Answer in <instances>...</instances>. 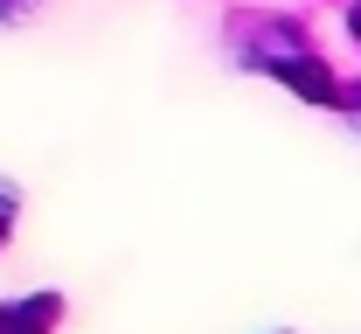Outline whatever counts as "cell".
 Listing matches in <instances>:
<instances>
[{"label": "cell", "instance_id": "obj_1", "mask_svg": "<svg viewBox=\"0 0 361 334\" xmlns=\"http://www.w3.org/2000/svg\"><path fill=\"white\" fill-rule=\"evenodd\" d=\"M271 70H278V77H285V84H292L299 97H319V105H334V97H341V91H334V77H326V63H319V56H306V49L278 56Z\"/></svg>", "mask_w": 361, "mask_h": 334}, {"label": "cell", "instance_id": "obj_2", "mask_svg": "<svg viewBox=\"0 0 361 334\" xmlns=\"http://www.w3.org/2000/svg\"><path fill=\"white\" fill-rule=\"evenodd\" d=\"M56 321V299H21L14 314H0V334H42Z\"/></svg>", "mask_w": 361, "mask_h": 334}, {"label": "cell", "instance_id": "obj_3", "mask_svg": "<svg viewBox=\"0 0 361 334\" xmlns=\"http://www.w3.org/2000/svg\"><path fill=\"white\" fill-rule=\"evenodd\" d=\"M348 112H355V126H361V84H355V91H348Z\"/></svg>", "mask_w": 361, "mask_h": 334}, {"label": "cell", "instance_id": "obj_4", "mask_svg": "<svg viewBox=\"0 0 361 334\" xmlns=\"http://www.w3.org/2000/svg\"><path fill=\"white\" fill-rule=\"evenodd\" d=\"M14 7H28V0H0V14H14Z\"/></svg>", "mask_w": 361, "mask_h": 334}, {"label": "cell", "instance_id": "obj_5", "mask_svg": "<svg viewBox=\"0 0 361 334\" xmlns=\"http://www.w3.org/2000/svg\"><path fill=\"white\" fill-rule=\"evenodd\" d=\"M355 35H361V7H355Z\"/></svg>", "mask_w": 361, "mask_h": 334}]
</instances>
